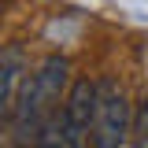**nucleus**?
Segmentation results:
<instances>
[{
  "label": "nucleus",
  "instance_id": "obj_1",
  "mask_svg": "<svg viewBox=\"0 0 148 148\" xmlns=\"http://www.w3.org/2000/svg\"><path fill=\"white\" fill-rule=\"evenodd\" d=\"M67 74H71V63L63 56H48L37 74H30L22 82V92H18V104H15V145H30L37 141V133L45 126V119L56 111L59 96L67 89Z\"/></svg>",
  "mask_w": 148,
  "mask_h": 148
},
{
  "label": "nucleus",
  "instance_id": "obj_2",
  "mask_svg": "<svg viewBox=\"0 0 148 148\" xmlns=\"http://www.w3.org/2000/svg\"><path fill=\"white\" fill-rule=\"evenodd\" d=\"M130 141V100L119 82H96V126L92 148H126Z\"/></svg>",
  "mask_w": 148,
  "mask_h": 148
},
{
  "label": "nucleus",
  "instance_id": "obj_3",
  "mask_svg": "<svg viewBox=\"0 0 148 148\" xmlns=\"http://www.w3.org/2000/svg\"><path fill=\"white\" fill-rule=\"evenodd\" d=\"M63 137L67 148H89L92 126H96V82L78 78L63 100Z\"/></svg>",
  "mask_w": 148,
  "mask_h": 148
},
{
  "label": "nucleus",
  "instance_id": "obj_4",
  "mask_svg": "<svg viewBox=\"0 0 148 148\" xmlns=\"http://www.w3.org/2000/svg\"><path fill=\"white\" fill-rule=\"evenodd\" d=\"M22 52L18 48H8V52L0 56V122L8 119V115H15V104L18 96L15 92H22Z\"/></svg>",
  "mask_w": 148,
  "mask_h": 148
},
{
  "label": "nucleus",
  "instance_id": "obj_5",
  "mask_svg": "<svg viewBox=\"0 0 148 148\" xmlns=\"http://www.w3.org/2000/svg\"><path fill=\"white\" fill-rule=\"evenodd\" d=\"M34 148H67V137H63V115H59V111H52V115L45 119V126H41V133H37Z\"/></svg>",
  "mask_w": 148,
  "mask_h": 148
},
{
  "label": "nucleus",
  "instance_id": "obj_6",
  "mask_svg": "<svg viewBox=\"0 0 148 148\" xmlns=\"http://www.w3.org/2000/svg\"><path fill=\"white\" fill-rule=\"evenodd\" d=\"M133 148H148V130H141V133H137V141H133Z\"/></svg>",
  "mask_w": 148,
  "mask_h": 148
}]
</instances>
